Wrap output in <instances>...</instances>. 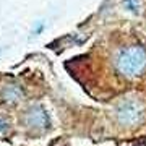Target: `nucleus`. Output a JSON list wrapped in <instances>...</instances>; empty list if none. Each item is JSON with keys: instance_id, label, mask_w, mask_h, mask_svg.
Returning a JSON list of instances; mask_svg holds the SVG:
<instances>
[{"instance_id": "obj_1", "label": "nucleus", "mask_w": 146, "mask_h": 146, "mask_svg": "<svg viewBox=\"0 0 146 146\" xmlns=\"http://www.w3.org/2000/svg\"><path fill=\"white\" fill-rule=\"evenodd\" d=\"M117 68L125 76H138L146 68V49L140 46H131L123 49L117 55Z\"/></svg>"}, {"instance_id": "obj_2", "label": "nucleus", "mask_w": 146, "mask_h": 146, "mask_svg": "<svg viewBox=\"0 0 146 146\" xmlns=\"http://www.w3.org/2000/svg\"><path fill=\"white\" fill-rule=\"evenodd\" d=\"M146 114V107L140 99H125L117 107V119L123 125L140 123Z\"/></svg>"}, {"instance_id": "obj_3", "label": "nucleus", "mask_w": 146, "mask_h": 146, "mask_svg": "<svg viewBox=\"0 0 146 146\" xmlns=\"http://www.w3.org/2000/svg\"><path fill=\"white\" fill-rule=\"evenodd\" d=\"M26 125L33 130H44L49 125V115L41 106H34L26 112Z\"/></svg>"}, {"instance_id": "obj_4", "label": "nucleus", "mask_w": 146, "mask_h": 146, "mask_svg": "<svg viewBox=\"0 0 146 146\" xmlns=\"http://www.w3.org/2000/svg\"><path fill=\"white\" fill-rule=\"evenodd\" d=\"M2 99L5 101V102H10V104H13V102H16V101L21 99V96H23V91H21V88H18L16 84H7L5 88H3V91H2Z\"/></svg>"}, {"instance_id": "obj_5", "label": "nucleus", "mask_w": 146, "mask_h": 146, "mask_svg": "<svg viewBox=\"0 0 146 146\" xmlns=\"http://www.w3.org/2000/svg\"><path fill=\"white\" fill-rule=\"evenodd\" d=\"M8 127H10V122L3 117H0V133H5L8 130Z\"/></svg>"}, {"instance_id": "obj_6", "label": "nucleus", "mask_w": 146, "mask_h": 146, "mask_svg": "<svg viewBox=\"0 0 146 146\" xmlns=\"http://www.w3.org/2000/svg\"><path fill=\"white\" fill-rule=\"evenodd\" d=\"M125 5L130 8V10H136V7H138V2L136 0H125Z\"/></svg>"}]
</instances>
